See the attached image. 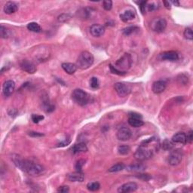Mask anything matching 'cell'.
Listing matches in <instances>:
<instances>
[{
    "label": "cell",
    "mask_w": 193,
    "mask_h": 193,
    "mask_svg": "<svg viewBox=\"0 0 193 193\" xmlns=\"http://www.w3.org/2000/svg\"><path fill=\"white\" fill-rule=\"evenodd\" d=\"M12 160L17 167L31 176H39L43 174L45 171L44 167L40 164L33 162L29 160L22 159L18 155L13 157Z\"/></svg>",
    "instance_id": "6da1fadb"
},
{
    "label": "cell",
    "mask_w": 193,
    "mask_h": 193,
    "mask_svg": "<svg viewBox=\"0 0 193 193\" xmlns=\"http://www.w3.org/2000/svg\"><path fill=\"white\" fill-rule=\"evenodd\" d=\"M132 59L129 54H125L115 63V67L110 65V69L113 73L118 75H124L128 69L131 68Z\"/></svg>",
    "instance_id": "7a4b0ae2"
},
{
    "label": "cell",
    "mask_w": 193,
    "mask_h": 193,
    "mask_svg": "<svg viewBox=\"0 0 193 193\" xmlns=\"http://www.w3.org/2000/svg\"><path fill=\"white\" fill-rule=\"evenodd\" d=\"M149 142H150V139L143 141L139 146V148L136 150V153H134V157L136 160L143 161L150 159L153 156L154 150L149 147Z\"/></svg>",
    "instance_id": "3957f363"
},
{
    "label": "cell",
    "mask_w": 193,
    "mask_h": 193,
    "mask_svg": "<svg viewBox=\"0 0 193 193\" xmlns=\"http://www.w3.org/2000/svg\"><path fill=\"white\" fill-rule=\"evenodd\" d=\"M94 60H95V58L93 54L88 51H84L78 55L76 65L77 66L78 68L81 70H87L91 66H92V64H94Z\"/></svg>",
    "instance_id": "277c9868"
},
{
    "label": "cell",
    "mask_w": 193,
    "mask_h": 193,
    "mask_svg": "<svg viewBox=\"0 0 193 193\" xmlns=\"http://www.w3.org/2000/svg\"><path fill=\"white\" fill-rule=\"evenodd\" d=\"M72 99L79 106H85L90 101V97L81 89H75L72 93Z\"/></svg>",
    "instance_id": "5b68a950"
},
{
    "label": "cell",
    "mask_w": 193,
    "mask_h": 193,
    "mask_svg": "<svg viewBox=\"0 0 193 193\" xmlns=\"http://www.w3.org/2000/svg\"><path fill=\"white\" fill-rule=\"evenodd\" d=\"M150 26L154 32L162 33L167 27V21L164 18H155L152 20Z\"/></svg>",
    "instance_id": "8992f818"
},
{
    "label": "cell",
    "mask_w": 193,
    "mask_h": 193,
    "mask_svg": "<svg viewBox=\"0 0 193 193\" xmlns=\"http://www.w3.org/2000/svg\"><path fill=\"white\" fill-rule=\"evenodd\" d=\"M114 88L116 93L118 94L119 97H124L130 94L131 91V86L128 84L124 82H117L114 85Z\"/></svg>",
    "instance_id": "52a82bcc"
},
{
    "label": "cell",
    "mask_w": 193,
    "mask_h": 193,
    "mask_svg": "<svg viewBox=\"0 0 193 193\" xmlns=\"http://www.w3.org/2000/svg\"><path fill=\"white\" fill-rule=\"evenodd\" d=\"M183 158V154L180 150H175L172 152L167 158L168 164L171 166H177L181 162Z\"/></svg>",
    "instance_id": "ba28073f"
},
{
    "label": "cell",
    "mask_w": 193,
    "mask_h": 193,
    "mask_svg": "<svg viewBox=\"0 0 193 193\" xmlns=\"http://www.w3.org/2000/svg\"><path fill=\"white\" fill-rule=\"evenodd\" d=\"M20 68L29 74H33L36 71V67L35 64L28 60H23L20 62Z\"/></svg>",
    "instance_id": "9c48e42d"
},
{
    "label": "cell",
    "mask_w": 193,
    "mask_h": 193,
    "mask_svg": "<svg viewBox=\"0 0 193 193\" xmlns=\"http://www.w3.org/2000/svg\"><path fill=\"white\" fill-rule=\"evenodd\" d=\"M15 90V83L12 80H8L5 81L2 86L3 95L5 97H9L13 94Z\"/></svg>",
    "instance_id": "30bf717a"
},
{
    "label": "cell",
    "mask_w": 193,
    "mask_h": 193,
    "mask_svg": "<svg viewBox=\"0 0 193 193\" xmlns=\"http://www.w3.org/2000/svg\"><path fill=\"white\" fill-rule=\"evenodd\" d=\"M132 136V132H131V130L128 128H121L118 131L117 134H116V136H117L118 140L121 141H127L130 139Z\"/></svg>",
    "instance_id": "8fae6325"
},
{
    "label": "cell",
    "mask_w": 193,
    "mask_h": 193,
    "mask_svg": "<svg viewBox=\"0 0 193 193\" xmlns=\"http://www.w3.org/2000/svg\"><path fill=\"white\" fill-rule=\"evenodd\" d=\"M138 186L137 184L134 182H130V183H125L124 185H122L121 187L119 188L118 189V192L120 193H128V192H135L137 189Z\"/></svg>",
    "instance_id": "7c38bea8"
},
{
    "label": "cell",
    "mask_w": 193,
    "mask_h": 193,
    "mask_svg": "<svg viewBox=\"0 0 193 193\" xmlns=\"http://www.w3.org/2000/svg\"><path fill=\"white\" fill-rule=\"evenodd\" d=\"M105 33V28L100 24H93L90 27V33L94 37H100Z\"/></svg>",
    "instance_id": "4fadbf2b"
},
{
    "label": "cell",
    "mask_w": 193,
    "mask_h": 193,
    "mask_svg": "<svg viewBox=\"0 0 193 193\" xmlns=\"http://www.w3.org/2000/svg\"><path fill=\"white\" fill-rule=\"evenodd\" d=\"M166 86H167V83L164 81H162V80H159V81H156L153 83V91L154 92L156 95H158V94H161L165 90Z\"/></svg>",
    "instance_id": "5bb4252c"
},
{
    "label": "cell",
    "mask_w": 193,
    "mask_h": 193,
    "mask_svg": "<svg viewBox=\"0 0 193 193\" xmlns=\"http://www.w3.org/2000/svg\"><path fill=\"white\" fill-rule=\"evenodd\" d=\"M19 5L15 2H8L4 5V12L7 15H12L18 10Z\"/></svg>",
    "instance_id": "9a60e30c"
},
{
    "label": "cell",
    "mask_w": 193,
    "mask_h": 193,
    "mask_svg": "<svg viewBox=\"0 0 193 193\" xmlns=\"http://www.w3.org/2000/svg\"><path fill=\"white\" fill-rule=\"evenodd\" d=\"M161 58L163 60L175 61L179 59V54L177 51H165L161 54Z\"/></svg>",
    "instance_id": "2e32d148"
},
{
    "label": "cell",
    "mask_w": 193,
    "mask_h": 193,
    "mask_svg": "<svg viewBox=\"0 0 193 193\" xmlns=\"http://www.w3.org/2000/svg\"><path fill=\"white\" fill-rule=\"evenodd\" d=\"M67 179L70 182H83L84 175L81 171H76L67 174Z\"/></svg>",
    "instance_id": "e0dca14e"
},
{
    "label": "cell",
    "mask_w": 193,
    "mask_h": 193,
    "mask_svg": "<svg viewBox=\"0 0 193 193\" xmlns=\"http://www.w3.org/2000/svg\"><path fill=\"white\" fill-rule=\"evenodd\" d=\"M61 67L67 74L70 75L74 74L78 68L76 64H72V63H64V64H62Z\"/></svg>",
    "instance_id": "ac0fdd59"
},
{
    "label": "cell",
    "mask_w": 193,
    "mask_h": 193,
    "mask_svg": "<svg viewBox=\"0 0 193 193\" xmlns=\"http://www.w3.org/2000/svg\"><path fill=\"white\" fill-rule=\"evenodd\" d=\"M172 142L174 143H181V144H186L187 143V140H186V134L183 132H179L174 134L172 137Z\"/></svg>",
    "instance_id": "d6986e66"
},
{
    "label": "cell",
    "mask_w": 193,
    "mask_h": 193,
    "mask_svg": "<svg viewBox=\"0 0 193 193\" xmlns=\"http://www.w3.org/2000/svg\"><path fill=\"white\" fill-rule=\"evenodd\" d=\"M136 15L135 12L132 10H128L125 11L124 13L121 14L120 15V18L121 20H122L125 23H127V22L130 21V20H132L135 18Z\"/></svg>",
    "instance_id": "ffe728a7"
},
{
    "label": "cell",
    "mask_w": 193,
    "mask_h": 193,
    "mask_svg": "<svg viewBox=\"0 0 193 193\" xmlns=\"http://www.w3.org/2000/svg\"><path fill=\"white\" fill-rule=\"evenodd\" d=\"M73 153L76 154V153H85L88 151V147L85 143H78L77 144H75L73 147L72 148Z\"/></svg>",
    "instance_id": "44dd1931"
},
{
    "label": "cell",
    "mask_w": 193,
    "mask_h": 193,
    "mask_svg": "<svg viewBox=\"0 0 193 193\" xmlns=\"http://www.w3.org/2000/svg\"><path fill=\"white\" fill-rule=\"evenodd\" d=\"M128 122V124L134 128H140L144 125V122H143L142 119H136V118H129Z\"/></svg>",
    "instance_id": "7402d4cb"
},
{
    "label": "cell",
    "mask_w": 193,
    "mask_h": 193,
    "mask_svg": "<svg viewBox=\"0 0 193 193\" xmlns=\"http://www.w3.org/2000/svg\"><path fill=\"white\" fill-rule=\"evenodd\" d=\"M146 166H144L142 164H131V165L128 166V169L127 170L129 171H136V172H140L143 171L145 170Z\"/></svg>",
    "instance_id": "603a6c76"
},
{
    "label": "cell",
    "mask_w": 193,
    "mask_h": 193,
    "mask_svg": "<svg viewBox=\"0 0 193 193\" xmlns=\"http://www.w3.org/2000/svg\"><path fill=\"white\" fill-rule=\"evenodd\" d=\"M139 30V28L136 26H128V27L125 28L122 30V33L125 36H130L132 33H134L136 31Z\"/></svg>",
    "instance_id": "cb8c5ba5"
},
{
    "label": "cell",
    "mask_w": 193,
    "mask_h": 193,
    "mask_svg": "<svg viewBox=\"0 0 193 193\" xmlns=\"http://www.w3.org/2000/svg\"><path fill=\"white\" fill-rule=\"evenodd\" d=\"M27 29H29V31L33 33H40L41 30H42L41 26H39V24H38L37 23H35V22L29 23V24L27 25Z\"/></svg>",
    "instance_id": "d4e9b609"
},
{
    "label": "cell",
    "mask_w": 193,
    "mask_h": 193,
    "mask_svg": "<svg viewBox=\"0 0 193 193\" xmlns=\"http://www.w3.org/2000/svg\"><path fill=\"white\" fill-rule=\"evenodd\" d=\"M100 185L97 182H91V183H88L87 185V189L91 192H96V191L100 189Z\"/></svg>",
    "instance_id": "484cf974"
},
{
    "label": "cell",
    "mask_w": 193,
    "mask_h": 193,
    "mask_svg": "<svg viewBox=\"0 0 193 193\" xmlns=\"http://www.w3.org/2000/svg\"><path fill=\"white\" fill-rule=\"evenodd\" d=\"M54 105L51 104L49 102L45 101L42 103V109L44 111H45L46 112H51L54 110Z\"/></svg>",
    "instance_id": "4316f807"
},
{
    "label": "cell",
    "mask_w": 193,
    "mask_h": 193,
    "mask_svg": "<svg viewBox=\"0 0 193 193\" xmlns=\"http://www.w3.org/2000/svg\"><path fill=\"white\" fill-rule=\"evenodd\" d=\"M125 164H122V163H118V164H115L112 167H111L109 169V172H111V173H114V172H119L122 171L123 169H125Z\"/></svg>",
    "instance_id": "83f0119b"
},
{
    "label": "cell",
    "mask_w": 193,
    "mask_h": 193,
    "mask_svg": "<svg viewBox=\"0 0 193 193\" xmlns=\"http://www.w3.org/2000/svg\"><path fill=\"white\" fill-rule=\"evenodd\" d=\"M131 149L128 145H122L118 147V152L121 155H127L130 153Z\"/></svg>",
    "instance_id": "f1b7e54d"
},
{
    "label": "cell",
    "mask_w": 193,
    "mask_h": 193,
    "mask_svg": "<svg viewBox=\"0 0 193 193\" xmlns=\"http://www.w3.org/2000/svg\"><path fill=\"white\" fill-rule=\"evenodd\" d=\"M161 146H162L163 150L167 151V150H171L173 149L174 143H173V142L168 140H164V142L162 143V145H161Z\"/></svg>",
    "instance_id": "f546056e"
},
{
    "label": "cell",
    "mask_w": 193,
    "mask_h": 193,
    "mask_svg": "<svg viewBox=\"0 0 193 193\" xmlns=\"http://www.w3.org/2000/svg\"><path fill=\"white\" fill-rule=\"evenodd\" d=\"M0 36L3 39L9 38V36H10V31L5 26H1V28H0Z\"/></svg>",
    "instance_id": "4dcf8cb0"
},
{
    "label": "cell",
    "mask_w": 193,
    "mask_h": 193,
    "mask_svg": "<svg viewBox=\"0 0 193 193\" xmlns=\"http://www.w3.org/2000/svg\"><path fill=\"white\" fill-rule=\"evenodd\" d=\"M184 36L186 39H189V40H192L193 39V34H192V30L191 28H186L184 31Z\"/></svg>",
    "instance_id": "1f68e13d"
},
{
    "label": "cell",
    "mask_w": 193,
    "mask_h": 193,
    "mask_svg": "<svg viewBox=\"0 0 193 193\" xmlns=\"http://www.w3.org/2000/svg\"><path fill=\"white\" fill-rule=\"evenodd\" d=\"M90 85L91 87L93 88H97L100 85V82H99L98 78L96 77H92L90 80Z\"/></svg>",
    "instance_id": "d6a6232c"
},
{
    "label": "cell",
    "mask_w": 193,
    "mask_h": 193,
    "mask_svg": "<svg viewBox=\"0 0 193 193\" xmlns=\"http://www.w3.org/2000/svg\"><path fill=\"white\" fill-rule=\"evenodd\" d=\"M112 7V2L110 0H106V1H103V8L106 11H110Z\"/></svg>",
    "instance_id": "836d02e7"
},
{
    "label": "cell",
    "mask_w": 193,
    "mask_h": 193,
    "mask_svg": "<svg viewBox=\"0 0 193 193\" xmlns=\"http://www.w3.org/2000/svg\"><path fill=\"white\" fill-rule=\"evenodd\" d=\"M32 119V121L33 122V123H39L41 121H42L44 119V116L43 115H36V114H33L31 117Z\"/></svg>",
    "instance_id": "e575fe53"
},
{
    "label": "cell",
    "mask_w": 193,
    "mask_h": 193,
    "mask_svg": "<svg viewBox=\"0 0 193 193\" xmlns=\"http://www.w3.org/2000/svg\"><path fill=\"white\" fill-rule=\"evenodd\" d=\"M85 164V161L84 160H79L76 162V169L77 171H81V168H82L83 165Z\"/></svg>",
    "instance_id": "d590c367"
},
{
    "label": "cell",
    "mask_w": 193,
    "mask_h": 193,
    "mask_svg": "<svg viewBox=\"0 0 193 193\" xmlns=\"http://www.w3.org/2000/svg\"><path fill=\"white\" fill-rule=\"evenodd\" d=\"M146 4L147 2L146 1H140L139 2V5H140V9L141 12H142L143 15L146 13Z\"/></svg>",
    "instance_id": "8d00e7d4"
},
{
    "label": "cell",
    "mask_w": 193,
    "mask_h": 193,
    "mask_svg": "<svg viewBox=\"0 0 193 193\" xmlns=\"http://www.w3.org/2000/svg\"><path fill=\"white\" fill-rule=\"evenodd\" d=\"M137 177V178L140 179V180H143V181H148V180H150V178H151V177H150L149 174H139V176H136Z\"/></svg>",
    "instance_id": "74e56055"
},
{
    "label": "cell",
    "mask_w": 193,
    "mask_h": 193,
    "mask_svg": "<svg viewBox=\"0 0 193 193\" xmlns=\"http://www.w3.org/2000/svg\"><path fill=\"white\" fill-rule=\"evenodd\" d=\"M69 190H70V188H69V186H60V187L57 189V192H61V193H67L69 192Z\"/></svg>",
    "instance_id": "f35d334b"
},
{
    "label": "cell",
    "mask_w": 193,
    "mask_h": 193,
    "mask_svg": "<svg viewBox=\"0 0 193 193\" xmlns=\"http://www.w3.org/2000/svg\"><path fill=\"white\" fill-rule=\"evenodd\" d=\"M29 135L33 136V137H40V136H44L43 134L39 132H35V131H30L29 132Z\"/></svg>",
    "instance_id": "ab89813d"
},
{
    "label": "cell",
    "mask_w": 193,
    "mask_h": 193,
    "mask_svg": "<svg viewBox=\"0 0 193 193\" xmlns=\"http://www.w3.org/2000/svg\"><path fill=\"white\" fill-rule=\"evenodd\" d=\"M70 143V140H69V139H66V140H64V141H62V142H60V143H58V145H57V146H67L68 145L69 143Z\"/></svg>",
    "instance_id": "60d3db41"
},
{
    "label": "cell",
    "mask_w": 193,
    "mask_h": 193,
    "mask_svg": "<svg viewBox=\"0 0 193 193\" xmlns=\"http://www.w3.org/2000/svg\"><path fill=\"white\" fill-rule=\"evenodd\" d=\"M192 139H193L192 131H189V132L188 133L187 136H186V140H187V142L189 143H192Z\"/></svg>",
    "instance_id": "b9f144b4"
},
{
    "label": "cell",
    "mask_w": 193,
    "mask_h": 193,
    "mask_svg": "<svg viewBox=\"0 0 193 193\" xmlns=\"http://www.w3.org/2000/svg\"><path fill=\"white\" fill-rule=\"evenodd\" d=\"M129 118H136V119H142V115L140 114L136 113V112H130Z\"/></svg>",
    "instance_id": "7bdbcfd3"
},
{
    "label": "cell",
    "mask_w": 193,
    "mask_h": 193,
    "mask_svg": "<svg viewBox=\"0 0 193 193\" xmlns=\"http://www.w3.org/2000/svg\"><path fill=\"white\" fill-rule=\"evenodd\" d=\"M146 7H148L149 11H154V10H156V9H158V6H156V5L152 3L151 5H149L146 6Z\"/></svg>",
    "instance_id": "ee69618b"
},
{
    "label": "cell",
    "mask_w": 193,
    "mask_h": 193,
    "mask_svg": "<svg viewBox=\"0 0 193 193\" xmlns=\"http://www.w3.org/2000/svg\"><path fill=\"white\" fill-rule=\"evenodd\" d=\"M163 3H164V6H165V8L166 9H171V2H169V1H164L163 2Z\"/></svg>",
    "instance_id": "f6af8a7d"
},
{
    "label": "cell",
    "mask_w": 193,
    "mask_h": 193,
    "mask_svg": "<svg viewBox=\"0 0 193 193\" xmlns=\"http://www.w3.org/2000/svg\"><path fill=\"white\" fill-rule=\"evenodd\" d=\"M171 3H173L174 5H177V6H180V3H179V2H177V1H173V2H171Z\"/></svg>",
    "instance_id": "bcb514c9"
}]
</instances>
